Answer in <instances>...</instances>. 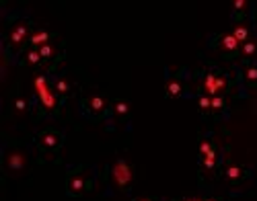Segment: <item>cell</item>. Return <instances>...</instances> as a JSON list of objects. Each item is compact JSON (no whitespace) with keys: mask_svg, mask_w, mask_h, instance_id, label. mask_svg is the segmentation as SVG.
<instances>
[{"mask_svg":"<svg viewBox=\"0 0 257 201\" xmlns=\"http://www.w3.org/2000/svg\"><path fill=\"white\" fill-rule=\"evenodd\" d=\"M194 78H196L194 86L198 88V95H208V97H228L241 86L237 68H234V72H226L212 64L204 66Z\"/></svg>","mask_w":257,"mask_h":201,"instance_id":"6da1fadb","label":"cell"},{"mask_svg":"<svg viewBox=\"0 0 257 201\" xmlns=\"http://www.w3.org/2000/svg\"><path fill=\"white\" fill-rule=\"evenodd\" d=\"M33 101L41 115H54L62 107V99L56 95L52 86L50 72H37L33 76Z\"/></svg>","mask_w":257,"mask_h":201,"instance_id":"7a4b0ae2","label":"cell"},{"mask_svg":"<svg viewBox=\"0 0 257 201\" xmlns=\"http://www.w3.org/2000/svg\"><path fill=\"white\" fill-rule=\"evenodd\" d=\"M134 176H136V170H134V164L123 158V156H117V158L111 162L109 166V185L113 191H119V193H127L134 183Z\"/></svg>","mask_w":257,"mask_h":201,"instance_id":"3957f363","label":"cell"},{"mask_svg":"<svg viewBox=\"0 0 257 201\" xmlns=\"http://www.w3.org/2000/svg\"><path fill=\"white\" fill-rule=\"evenodd\" d=\"M111 109V101L105 95L97 93V91H89L84 93L80 99V111L84 117H89L91 121H105L107 115H109Z\"/></svg>","mask_w":257,"mask_h":201,"instance_id":"277c9868","label":"cell"},{"mask_svg":"<svg viewBox=\"0 0 257 201\" xmlns=\"http://www.w3.org/2000/svg\"><path fill=\"white\" fill-rule=\"evenodd\" d=\"M31 23L27 19H19L17 23L11 25L7 39H5V48L13 54H23L25 46H29V37H31Z\"/></svg>","mask_w":257,"mask_h":201,"instance_id":"5b68a950","label":"cell"},{"mask_svg":"<svg viewBox=\"0 0 257 201\" xmlns=\"http://www.w3.org/2000/svg\"><path fill=\"white\" fill-rule=\"evenodd\" d=\"M93 181H95L93 170L76 166V168L68 170V174H66V193L72 195V197H80L87 191H91Z\"/></svg>","mask_w":257,"mask_h":201,"instance_id":"8992f818","label":"cell"},{"mask_svg":"<svg viewBox=\"0 0 257 201\" xmlns=\"http://www.w3.org/2000/svg\"><path fill=\"white\" fill-rule=\"evenodd\" d=\"M187 72H179V74H171L167 72L165 76V97L171 101H177L183 97H189L187 91Z\"/></svg>","mask_w":257,"mask_h":201,"instance_id":"52a82bcc","label":"cell"},{"mask_svg":"<svg viewBox=\"0 0 257 201\" xmlns=\"http://www.w3.org/2000/svg\"><path fill=\"white\" fill-rule=\"evenodd\" d=\"M132 115V105L127 103L125 99H115L111 101V109H109V115H107V127L113 129L115 125H127Z\"/></svg>","mask_w":257,"mask_h":201,"instance_id":"ba28073f","label":"cell"},{"mask_svg":"<svg viewBox=\"0 0 257 201\" xmlns=\"http://www.w3.org/2000/svg\"><path fill=\"white\" fill-rule=\"evenodd\" d=\"M210 46L216 48L222 58L232 60V58H239V50H241V43L234 39V35L228 33H220V35H214V39H210Z\"/></svg>","mask_w":257,"mask_h":201,"instance_id":"9c48e42d","label":"cell"},{"mask_svg":"<svg viewBox=\"0 0 257 201\" xmlns=\"http://www.w3.org/2000/svg\"><path fill=\"white\" fill-rule=\"evenodd\" d=\"M62 133L58 131V129H52V127H48V129H44V131H39L37 133V138H35V144H37V148L44 152V154H56L58 150H60V146H62Z\"/></svg>","mask_w":257,"mask_h":201,"instance_id":"30bf717a","label":"cell"},{"mask_svg":"<svg viewBox=\"0 0 257 201\" xmlns=\"http://www.w3.org/2000/svg\"><path fill=\"white\" fill-rule=\"evenodd\" d=\"M39 54H41V58H44L46 72H50V70L56 68V64L64 58V48H62V43H60L58 39H54V41L48 43V46L39 48Z\"/></svg>","mask_w":257,"mask_h":201,"instance_id":"8fae6325","label":"cell"},{"mask_svg":"<svg viewBox=\"0 0 257 201\" xmlns=\"http://www.w3.org/2000/svg\"><path fill=\"white\" fill-rule=\"evenodd\" d=\"M220 176L226 185H241L249 176V172L245 170V166H241L237 162H224L220 168Z\"/></svg>","mask_w":257,"mask_h":201,"instance_id":"7c38bea8","label":"cell"},{"mask_svg":"<svg viewBox=\"0 0 257 201\" xmlns=\"http://www.w3.org/2000/svg\"><path fill=\"white\" fill-rule=\"evenodd\" d=\"M222 156L224 152H212L208 156H204V158H198L200 162V176H216L222 168Z\"/></svg>","mask_w":257,"mask_h":201,"instance_id":"4fadbf2b","label":"cell"},{"mask_svg":"<svg viewBox=\"0 0 257 201\" xmlns=\"http://www.w3.org/2000/svg\"><path fill=\"white\" fill-rule=\"evenodd\" d=\"M3 164L9 174H19L23 168H27V156L23 150H9L3 156Z\"/></svg>","mask_w":257,"mask_h":201,"instance_id":"5bb4252c","label":"cell"},{"mask_svg":"<svg viewBox=\"0 0 257 201\" xmlns=\"http://www.w3.org/2000/svg\"><path fill=\"white\" fill-rule=\"evenodd\" d=\"M237 74L241 86L257 88V62H243L241 66H237Z\"/></svg>","mask_w":257,"mask_h":201,"instance_id":"9a60e30c","label":"cell"},{"mask_svg":"<svg viewBox=\"0 0 257 201\" xmlns=\"http://www.w3.org/2000/svg\"><path fill=\"white\" fill-rule=\"evenodd\" d=\"M253 9L255 5L249 0H234V3H230V17L237 19V23H241L247 17H253Z\"/></svg>","mask_w":257,"mask_h":201,"instance_id":"2e32d148","label":"cell"},{"mask_svg":"<svg viewBox=\"0 0 257 201\" xmlns=\"http://www.w3.org/2000/svg\"><path fill=\"white\" fill-rule=\"evenodd\" d=\"M54 39H56V35H54V33H50L48 29H44V27L33 29V31H31V37H29V48L39 50V48L48 46V43H50V41H54Z\"/></svg>","mask_w":257,"mask_h":201,"instance_id":"e0dca14e","label":"cell"},{"mask_svg":"<svg viewBox=\"0 0 257 201\" xmlns=\"http://www.w3.org/2000/svg\"><path fill=\"white\" fill-rule=\"evenodd\" d=\"M21 56H23V64L27 66V68L44 70V72H46V64H44V58H41L39 50H35V48H27Z\"/></svg>","mask_w":257,"mask_h":201,"instance_id":"ac0fdd59","label":"cell"},{"mask_svg":"<svg viewBox=\"0 0 257 201\" xmlns=\"http://www.w3.org/2000/svg\"><path fill=\"white\" fill-rule=\"evenodd\" d=\"M210 117L214 119H224L228 113V97H210Z\"/></svg>","mask_w":257,"mask_h":201,"instance_id":"d6986e66","label":"cell"},{"mask_svg":"<svg viewBox=\"0 0 257 201\" xmlns=\"http://www.w3.org/2000/svg\"><path fill=\"white\" fill-rule=\"evenodd\" d=\"M13 113L17 117H27L31 113V109H35V101L33 99H27V97H17L13 99Z\"/></svg>","mask_w":257,"mask_h":201,"instance_id":"ffe728a7","label":"cell"},{"mask_svg":"<svg viewBox=\"0 0 257 201\" xmlns=\"http://www.w3.org/2000/svg\"><path fill=\"white\" fill-rule=\"evenodd\" d=\"M52 76V74H50ZM52 86H54V91L56 95L62 99V101H66L70 95H72V86H70V80L66 76H52Z\"/></svg>","mask_w":257,"mask_h":201,"instance_id":"44dd1931","label":"cell"},{"mask_svg":"<svg viewBox=\"0 0 257 201\" xmlns=\"http://www.w3.org/2000/svg\"><path fill=\"white\" fill-rule=\"evenodd\" d=\"M230 33L234 35V39H237L241 46L245 41H249L253 35H255V31H253V27L249 25V23H245V21H241V23H234V27L230 29Z\"/></svg>","mask_w":257,"mask_h":201,"instance_id":"7402d4cb","label":"cell"},{"mask_svg":"<svg viewBox=\"0 0 257 201\" xmlns=\"http://www.w3.org/2000/svg\"><path fill=\"white\" fill-rule=\"evenodd\" d=\"M239 58L243 62H257V35H253L249 41L243 43L239 50Z\"/></svg>","mask_w":257,"mask_h":201,"instance_id":"603a6c76","label":"cell"},{"mask_svg":"<svg viewBox=\"0 0 257 201\" xmlns=\"http://www.w3.org/2000/svg\"><path fill=\"white\" fill-rule=\"evenodd\" d=\"M212 152H218V146L214 142L212 133H206V136H202L198 142V158H204V156H208Z\"/></svg>","mask_w":257,"mask_h":201,"instance_id":"cb8c5ba5","label":"cell"},{"mask_svg":"<svg viewBox=\"0 0 257 201\" xmlns=\"http://www.w3.org/2000/svg\"><path fill=\"white\" fill-rule=\"evenodd\" d=\"M196 103H198L200 113H202V115H206V117H210V107H212L210 97H208V95H198V97H196Z\"/></svg>","mask_w":257,"mask_h":201,"instance_id":"d4e9b609","label":"cell"},{"mask_svg":"<svg viewBox=\"0 0 257 201\" xmlns=\"http://www.w3.org/2000/svg\"><path fill=\"white\" fill-rule=\"evenodd\" d=\"M134 201H163V199H159V197H136Z\"/></svg>","mask_w":257,"mask_h":201,"instance_id":"484cf974","label":"cell"},{"mask_svg":"<svg viewBox=\"0 0 257 201\" xmlns=\"http://www.w3.org/2000/svg\"><path fill=\"white\" fill-rule=\"evenodd\" d=\"M253 31H255V35H257V7L253 9Z\"/></svg>","mask_w":257,"mask_h":201,"instance_id":"4316f807","label":"cell"},{"mask_svg":"<svg viewBox=\"0 0 257 201\" xmlns=\"http://www.w3.org/2000/svg\"><path fill=\"white\" fill-rule=\"evenodd\" d=\"M175 201H204L202 197H183V199H175Z\"/></svg>","mask_w":257,"mask_h":201,"instance_id":"83f0119b","label":"cell"},{"mask_svg":"<svg viewBox=\"0 0 257 201\" xmlns=\"http://www.w3.org/2000/svg\"><path fill=\"white\" fill-rule=\"evenodd\" d=\"M204 201H224L222 197H208V199H204Z\"/></svg>","mask_w":257,"mask_h":201,"instance_id":"f1b7e54d","label":"cell"}]
</instances>
